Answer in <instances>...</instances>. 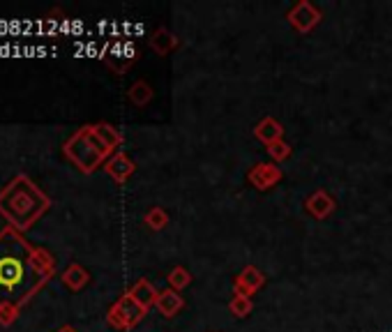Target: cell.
<instances>
[{"mask_svg":"<svg viewBox=\"0 0 392 332\" xmlns=\"http://www.w3.org/2000/svg\"><path fill=\"white\" fill-rule=\"evenodd\" d=\"M192 284V275H190V270H187V268H183V265H176L174 270L169 272V286L174 289V291H183V289H187Z\"/></svg>","mask_w":392,"mask_h":332,"instance_id":"15","label":"cell"},{"mask_svg":"<svg viewBox=\"0 0 392 332\" xmlns=\"http://www.w3.org/2000/svg\"><path fill=\"white\" fill-rule=\"evenodd\" d=\"M130 296L134 298L136 303L148 312V310H150V307L157 303V296H160V293H157V289H155L148 279H139V282L134 284V286L130 289Z\"/></svg>","mask_w":392,"mask_h":332,"instance_id":"12","label":"cell"},{"mask_svg":"<svg viewBox=\"0 0 392 332\" xmlns=\"http://www.w3.org/2000/svg\"><path fill=\"white\" fill-rule=\"evenodd\" d=\"M281 134H284V127H281L274 118H263L254 127V137L265 146H272V144H277V141H281Z\"/></svg>","mask_w":392,"mask_h":332,"instance_id":"10","label":"cell"},{"mask_svg":"<svg viewBox=\"0 0 392 332\" xmlns=\"http://www.w3.org/2000/svg\"><path fill=\"white\" fill-rule=\"evenodd\" d=\"M167 221H169V215H167V210H164V208H153L146 215V224L150 226L153 231H160V228H164V226H167Z\"/></svg>","mask_w":392,"mask_h":332,"instance_id":"17","label":"cell"},{"mask_svg":"<svg viewBox=\"0 0 392 332\" xmlns=\"http://www.w3.org/2000/svg\"><path fill=\"white\" fill-rule=\"evenodd\" d=\"M92 130H95V134L99 137V141H102V144H104L108 150H111V153H113V150H115L118 146L122 144V134L118 132L115 127H111V125L99 123V125H92Z\"/></svg>","mask_w":392,"mask_h":332,"instance_id":"14","label":"cell"},{"mask_svg":"<svg viewBox=\"0 0 392 332\" xmlns=\"http://www.w3.org/2000/svg\"><path fill=\"white\" fill-rule=\"evenodd\" d=\"M104 169H106L108 176L115 180V183H125V180H127L132 173H134V162H132L127 155L118 153V155H113L111 160L106 162Z\"/></svg>","mask_w":392,"mask_h":332,"instance_id":"9","label":"cell"},{"mask_svg":"<svg viewBox=\"0 0 392 332\" xmlns=\"http://www.w3.org/2000/svg\"><path fill=\"white\" fill-rule=\"evenodd\" d=\"M53 256L23 240L17 228L0 231V305H26L53 275Z\"/></svg>","mask_w":392,"mask_h":332,"instance_id":"1","label":"cell"},{"mask_svg":"<svg viewBox=\"0 0 392 332\" xmlns=\"http://www.w3.org/2000/svg\"><path fill=\"white\" fill-rule=\"evenodd\" d=\"M318 21H321V10H316L307 0L293 5V10L288 12V23H291L298 33H309Z\"/></svg>","mask_w":392,"mask_h":332,"instance_id":"5","label":"cell"},{"mask_svg":"<svg viewBox=\"0 0 392 332\" xmlns=\"http://www.w3.org/2000/svg\"><path fill=\"white\" fill-rule=\"evenodd\" d=\"M268 153L274 162H284L288 155H291V146L286 144V141H277V144L268 146Z\"/></svg>","mask_w":392,"mask_h":332,"instance_id":"19","label":"cell"},{"mask_svg":"<svg viewBox=\"0 0 392 332\" xmlns=\"http://www.w3.org/2000/svg\"><path fill=\"white\" fill-rule=\"evenodd\" d=\"M90 279V275L85 268H81L78 263H72V265H67V270L62 272V282H65V286H69L72 291H81L85 284H88Z\"/></svg>","mask_w":392,"mask_h":332,"instance_id":"13","label":"cell"},{"mask_svg":"<svg viewBox=\"0 0 392 332\" xmlns=\"http://www.w3.org/2000/svg\"><path fill=\"white\" fill-rule=\"evenodd\" d=\"M247 180L252 183L256 189H270L274 187L281 180V169L277 164H270V162H261L252 166V171L247 173Z\"/></svg>","mask_w":392,"mask_h":332,"instance_id":"6","label":"cell"},{"mask_svg":"<svg viewBox=\"0 0 392 332\" xmlns=\"http://www.w3.org/2000/svg\"><path fill=\"white\" fill-rule=\"evenodd\" d=\"M304 208H307V212L312 217H316V219H326V217H330L332 215V210H335V199L328 192H316V194H312L307 203H304Z\"/></svg>","mask_w":392,"mask_h":332,"instance_id":"8","label":"cell"},{"mask_svg":"<svg viewBox=\"0 0 392 332\" xmlns=\"http://www.w3.org/2000/svg\"><path fill=\"white\" fill-rule=\"evenodd\" d=\"M60 332H74V330H72V328H62Z\"/></svg>","mask_w":392,"mask_h":332,"instance_id":"21","label":"cell"},{"mask_svg":"<svg viewBox=\"0 0 392 332\" xmlns=\"http://www.w3.org/2000/svg\"><path fill=\"white\" fill-rule=\"evenodd\" d=\"M150 95H153L150 88H148L144 81H139L130 88V99L134 102V104H146V102L150 99Z\"/></svg>","mask_w":392,"mask_h":332,"instance_id":"18","label":"cell"},{"mask_svg":"<svg viewBox=\"0 0 392 332\" xmlns=\"http://www.w3.org/2000/svg\"><path fill=\"white\" fill-rule=\"evenodd\" d=\"M17 316H19V307H14L10 303L0 305V326H12L17 321Z\"/></svg>","mask_w":392,"mask_h":332,"instance_id":"20","label":"cell"},{"mask_svg":"<svg viewBox=\"0 0 392 332\" xmlns=\"http://www.w3.org/2000/svg\"><path fill=\"white\" fill-rule=\"evenodd\" d=\"M254 310V303L252 298H242V296H233L231 303H229V312L233 316H238V319H245V316H249Z\"/></svg>","mask_w":392,"mask_h":332,"instance_id":"16","label":"cell"},{"mask_svg":"<svg viewBox=\"0 0 392 332\" xmlns=\"http://www.w3.org/2000/svg\"><path fill=\"white\" fill-rule=\"evenodd\" d=\"M65 155L83 173H92L102 162H104L106 155H111V150L102 144L95 130H92V125H88V127H81L72 139L67 141Z\"/></svg>","mask_w":392,"mask_h":332,"instance_id":"3","label":"cell"},{"mask_svg":"<svg viewBox=\"0 0 392 332\" xmlns=\"http://www.w3.org/2000/svg\"><path fill=\"white\" fill-rule=\"evenodd\" d=\"M155 307L160 310V314H164L167 319H171V316H176L185 307V300H183V296L178 293V291L167 289V291H162V293L157 296Z\"/></svg>","mask_w":392,"mask_h":332,"instance_id":"11","label":"cell"},{"mask_svg":"<svg viewBox=\"0 0 392 332\" xmlns=\"http://www.w3.org/2000/svg\"><path fill=\"white\" fill-rule=\"evenodd\" d=\"M46 208H49V196L37 189L28 176H17L0 192V215L17 231L33 226Z\"/></svg>","mask_w":392,"mask_h":332,"instance_id":"2","label":"cell"},{"mask_svg":"<svg viewBox=\"0 0 392 332\" xmlns=\"http://www.w3.org/2000/svg\"><path fill=\"white\" fill-rule=\"evenodd\" d=\"M265 284V277L261 270H256L254 265H247L245 270H242L238 277L233 279V291L235 296H242V298H252L258 289H261Z\"/></svg>","mask_w":392,"mask_h":332,"instance_id":"7","label":"cell"},{"mask_svg":"<svg viewBox=\"0 0 392 332\" xmlns=\"http://www.w3.org/2000/svg\"><path fill=\"white\" fill-rule=\"evenodd\" d=\"M144 316H146L144 307H141L130 293H125L111 310H108L106 321H108V326H113L115 330H130V328H134Z\"/></svg>","mask_w":392,"mask_h":332,"instance_id":"4","label":"cell"}]
</instances>
